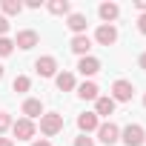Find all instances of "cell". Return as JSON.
Here are the masks:
<instances>
[{
    "mask_svg": "<svg viewBox=\"0 0 146 146\" xmlns=\"http://www.w3.org/2000/svg\"><path fill=\"white\" fill-rule=\"evenodd\" d=\"M95 40H98L100 46H112V43L117 40V29H115V26H109V23H103V26L95 32Z\"/></svg>",
    "mask_w": 146,
    "mask_h": 146,
    "instance_id": "obj_9",
    "label": "cell"
},
{
    "mask_svg": "<svg viewBox=\"0 0 146 146\" xmlns=\"http://www.w3.org/2000/svg\"><path fill=\"white\" fill-rule=\"evenodd\" d=\"M6 129H12V117H9V112H0V135Z\"/></svg>",
    "mask_w": 146,
    "mask_h": 146,
    "instance_id": "obj_22",
    "label": "cell"
},
{
    "mask_svg": "<svg viewBox=\"0 0 146 146\" xmlns=\"http://www.w3.org/2000/svg\"><path fill=\"white\" fill-rule=\"evenodd\" d=\"M60 129H63V115H57V112H46V115L40 117V132H43L46 137L57 135Z\"/></svg>",
    "mask_w": 146,
    "mask_h": 146,
    "instance_id": "obj_1",
    "label": "cell"
},
{
    "mask_svg": "<svg viewBox=\"0 0 146 146\" xmlns=\"http://www.w3.org/2000/svg\"><path fill=\"white\" fill-rule=\"evenodd\" d=\"M137 63H140V69H146V52H143V54L137 57Z\"/></svg>",
    "mask_w": 146,
    "mask_h": 146,
    "instance_id": "obj_28",
    "label": "cell"
},
{
    "mask_svg": "<svg viewBox=\"0 0 146 146\" xmlns=\"http://www.w3.org/2000/svg\"><path fill=\"white\" fill-rule=\"evenodd\" d=\"M69 0H52V3H49V12L52 15H69Z\"/></svg>",
    "mask_w": 146,
    "mask_h": 146,
    "instance_id": "obj_19",
    "label": "cell"
},
{
    "mask_svg": "<svg viewBox=\"0 0 146 146\" xmlns=\"http://www.w3.org/2000/svg\"><path fill=\"white\" fill-rule=\"evenodd\" d=\"M0 146H15V140L12 137H0Z\"/></svg>",
    "mask_w": 146,
    "mask_h": 146,
    "instance_id": "obj_26",
    "label": "cell"
},
{
    "mask_svg": "<svg viewBox=\"0 0 146 146\" xmlns=\"http://www.w3.org/2000/svg\"><path fill=\"white\" fill-rule=\"evenodd\" d=\"M37 40H40V35H37L35 29H23V32H17L15 46H17V49H35V46H37Z\"/></svg>",
    "mask_w": 146,
    "mask_h": 146,
    "instance_id": "obj_6",
    "label": "cell"
},
{
    "mask_svg": "<svg viewBox=\"0 0 146 146\" xmlns=\"http://www.w3.org/2000/svg\"><path fill=\"white\" fill-rule=\"evenodd\" d=\"M75 146H95V140L89 135H80V137H75Z\"/></svg>",
    "mask_w": 146,
    "mask_h": 146,
    "instance_id": "obj_23",
    "label": "cell"
},
{
    "mask_svg": "<svg viewBox=\"0 0 146 146\" xmlns=\"http://www.w3.org/2000/svg\"><path fill=\"white\" fill-rule=\"evenodd\" d=\"M143 106H146V98H143Z\"/></svg>",
    "mask_w": 146,
    "mask_h": 146,
    "instance_id": "obj_30",
    "label": "cell"
},
{
    "mask_svg": "<svg viewBox=\"0 0 146 146\" xmlns=\"http://www.w3.org/2000/svg\"><path fill=\"white\" fill-rule=\"evenodd\" d=\"M12 132H15V137H17V140H32V137H35V120L20 117V120H15V123H12Z\"/></svg>",
    "mask_w": 146,
    "mask_h": 146,
    "instance_id": "obj_4",
    "label": "cell"
},
{
    "mask_svg": "<svg viewBox=\"0 0 146 146\" xmlns=\"http://www.w3.org/2000/svg\"><path fill=\"white\" fill-rule=\"evenodd\" d=\"M78 72H80L83 78H92V75H98V72H100V60H98V57H92V54H86V57H80Z\"/></svg>",
    "mask_w": 146,
    "mask_h": 146,
    "instance_id": "obj_8",
    "label": "cell"
},
{
    "mask_svg": "<svg viewBox=\"0 0 146 146\" xmlns=\"http://www.w3.org/2000/svg\"><path fill=\"white\" fill-rule=\"evenodd\" d=\"M137 29H140V35H146V15L137 17Z\"/></svg>",
    "mask_w": 146,
    "mask_h": 146,
    "instance_id": "obj_25",
    "label": "cell"
},
{
    "mask_svg": "<svg viewBox=\"0 0 146 146\" xmlns=\"http://www.w3.org/2000/svg\"><path fill=\"white\" fill-rule=\"evenodd\" d=\"M32 146H52V143H49V140H46V137H40V140H35V143H32Z\"/></svg>",
    "mask_w": 146,
    "mask_h": 146,
    "instance_id": "obj_27",
    "label": "cell"
},
{
    "mask_svg": "<svg viewBox=\"0 0 146 146\" xmlns=\"http://www.w3.org/2000/svg\"><path fill=\"white\" fill-rule=\"evenodd\" d=\"M132 95H135V86H132L129 80H115V83H112V100H115V103H117V100H120V103H129Z\"/></svg>",
    "mask_w": 146,
    "mask_h": 146,
    "instance_id": "obj_3",
    "label": "cell"
},
{
    "mask_svg": "<svg viewBox=\"0 0 146 146\" xmlns=\"http://www.w3.org/2000/svg\"><path fill=\"white\" fill-rule=\"evenodd\" d=\"M120 140H123L126 146H143V140H146V132H143V126H137V123H129V126L120 132Z\"/></svg>",
    "mask_w": 146,
    "mask_h": 146,
    "instance_id": "obj_2",
    "label": "cell"
},
{
    "mask_svg": "<svg viewBox=\"0 0 146 146\" xmlns=\"http://www.w3.org/2000/svg\"><path fill=\"white\" fill-rule=\"evenodd\" d=\"M54 83H57L60 92H72L75 89V75H72V72H60V75L54 78Z\"/></svg>",
    "mask_w": 146,
    "mask_h": 146,
    "instance_id": "obj_17",
    "label": "cell"
},
{
    "mask_svg": "<svg viewBox=\"0 0 146 146\" xmlns=\"http://www.w3.org/2000/svg\"><path fill=\"white\" fill-rule=\"evenodd\" d=\"M15 52V40H9V37H0V57H9Z\"/></svg>",
    "mask_w": 146,
    "mask_h": 146,
    "instance_id": "obj_21",
    "label": "cell"
},
{
    "mask_svg": "<svg viewBox=\"0 0 146 146\" xmlns=\"http://www.w3.org/2000/svg\"><path fill=\"white\" fill-rule=\"evenodd\" d=\"M86 23H89V20H86V15H80V12H72L69 20H66V26L75 32V35H83V32H86Z\"/></svg>",
    "mask_w": 146,
    "mask_h": 146,
    "instance_id": "obj_12",
    "label": "cell"
},
{
    "mask_svg": "<svg viewBox=\"0 0 146 146\" xmlns=\"http://www.w3.org/2000/svg\"><path fill=\"white\" fill-rule=\"evenodd\" d=\"M89 49H92V40H89L86 35H75V37H72V52H75V54L86 57V54H89Z\"/></svg>",
    "mask_w": 146,
    "mask_h": 146,
    "instance_id": "obj_13",
    "label": "cell"
},
{
    "mask_svg": "<svg viewBox=\"0 0 146 146\" xmlns=\"http://www.w3.org/2000/svg\"><path fill=\"white\" fill-rule=\"evenodd\" d=\"M23 115H26L29 120H35V117H43V103H40L37 98H29V100L23 103Z\"/></svg>",
    "mask_w": 146,
    "mask_h": 146,
    "instance_id": "obj_15",
    "label": "cell"
},
{
    "mask_svg": "<svg viewBox=\"0 0 146 146\" xmlns=\"http://www.w3.org/2000/svg\"><path fill=\"white\" fill-rule=\"evenodd\" d=\"M0 9H3L6 15H20V12H23V3H20V0H3Z\"/></svg>",
    "mask_w": 146,
    "mask_h": 146,
    "instance_id": "obj_18",
    "label": "cell"
},
{
    "mask_svg": "<svg viewBox=\"0 0 146 146\" xmlns=\"http://www.w3.org/2000/svg\"><path fill=\"white\" fill-rule=\"evenodd\" d=\"M112 112H115V100H112V98H98V100H95V115H98V117H100V115L109 117Z\"/></svg>",
    "mask_w": 146,
    "mask_h": 146,
    "instance_id": "obj_16",
    "label": "cell"
},
{
    "mask_svg": "<svg viewBox=\"0 0 146 146\" xmlns=\"http://www.w3.org/2000/svg\"><path fill=\"white\" fill-rule=\"evenodd\" d=\"M100 89H98V83H92V80H83L80 86H78V98H83V100H98L100 95H98Z\"/></svg>",
    "mask_w": 146,
    "mask_h": 146,
    "instance_id": "obj_14",
    "label": "cell"
},
{
    "mask_svg": "<svg viewBox=\"0 0 146 146\" xmlns=\"http://www.w3.org/2000/svg\"><path fill=\"white\" fill-rule=\"evenodd\" d=\"M98 15H100V20H103V23H109V26H112V20H117V15H120V6H117V3H100Z\"/></svg>",
    "mask_w": 146,
    "mask_h": 146,
    "instance_id": "obj_11",
    "label": "cell"
},
{
    "mask_svg": "<svg viewBox=\"0 0 146 146\" xmlns=\"http://www.w3.org/2000/svg\"><path fill=\"white\" fill-rule=\"evenodd\" d=\"M35 69H37V75H40V78H52L54 72H57V60H54L52 54L37 57V60H35Z\"/></svg>",
    "mask_w": 146,
    "mask_h": 146,
    "instance_id": "obj_7",
    "label": "cell"
},
{
    "mask_svg": "<svg viewBox=\"0 0 146 146\" xmlns=\"http://www.w3.org/2000/svg\"><path fill=\"white\" fill-rule=\"evenodd\" d=\"M29 86H32V80H29L26 75H17V78H15V83H12V89H15V92H29Z\"/></svg>",
    "mask_w": 146,
    "mask_h": 146,
    "instance_id": "obj_20",
    "label": "cell"
},
{
    "mask_svg": "<svg viewBox=\"0 0 146 146\" xmlns=\"http://www.w3.org/2000/svg\"><path fill=\"white\" fill-rule=\"evenodd\" d=\"M6 32H9V20H6V17H3V15H0V37H3V35H6Z\"/></svg>",
    "mask_w": 146,
    "mask_h": 146,
    "instance_id": "obj_24",
    "label": "cell"
},
{
    "mask_svg": "<svg viewBox=\"0 0 146 146\" xmlns=\"http://www.w3.org/2000/svg\"><path fill=\"white\" fill-rule=\"evenodd\" d=\"M98 140L106 143V146H112V143L120 140V129H117L112 120H109V123H100V126H98Z\"/></svg>",
    "mask_w": 146,
    "mask_h": 146,
    "instance_id": "obj_5",
    "label": "cell"
},
{
    "mask_svg": "<svg viewBox=\"0 0 146 146\" xmlns=\"http://www.w3.org/2000/svg\"><path fill=\"white\" fill-rule=\"evenodd\" d=\"M78 126H80V132H83V135H89V132H98L100 120H98V115H95V112H83V115L78 117Z\"/></svg>",
    "mask_w": 146,
    "mask_h": 146,
    "instance_id": "obj_10",
    "label": "cell"
},
{
    "mask_svg": "<svg viewBox=\"0 0 146 146\" xmlns=\"http://www.w3.org/2000/svg\"><path fill=\"white\" fill-rule=\"evenodd\" d=\"M0 80H3V66H0Z\"/></svg>",
    "mask_w": 146,
    "mask_h": 146,
    "instance_id": "obj_29",
    "label": "cell"
}]
</instances>
